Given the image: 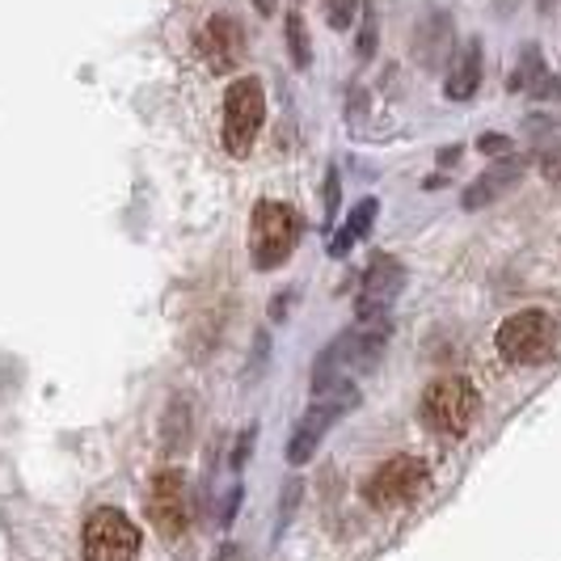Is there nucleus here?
I'll use <instances>...</instances> for the list:
<instances>
[{"mask_svg": "<svg viewBox=\"0 0 561 561\" xmlns=\"http://www.w3.org/2000/svg\"><path fill=\"white\" fill-rule=\"evenodd\" d=\"M389 342V317L385 321H355L317 355L312 364V393H330L342 380H355L380 364Z\"/></svg>", "mask_w": 561, "mask_h": 561, "instance_id": "1", "label": "nucleus"}, {"mask_svg": "<svg viewBox=\"0 0 561 561\" xmlns=\"http://www.w3.org/2000/svg\"><path fill=\"white\" fill-rule=\"evenodd\" d=\"M300 245V216L279 203V198H262L253 207V225H250V250H253V266L257 271H275L283 266L291 250Z\"/></svg>", "mask_w": 561, "mask_h": 561, "instance_id": "2", "label": "nucleus"}, {"mask_svg": "<svg viewBox=\"0 0 561 561\" xmlns=\"http://www.w3.org/2000/svg\"><path fill=\"white\" fill-rule=\"evenodd\" d=\"M355 405H359V385L355 380H342L330 393H317V401L305 410V419L296 422V431L287 439V465H309L312 451L321 448V439L330 435V426Z\"/></svg>", "mask_w": 561, "mask_h": 561, "instance_id": "3", "label": "nucleus"}, {"mask_svg": "<svg viewBox=\"0 0 561 561\" xmlns=\"http://www.w3.org/2000/svg\"><path fill=\"white\" fill-rule=\"evenodd\" d=\"M481 414V393L465 376H444L422 393V422L439 435H465Z\"/></svg>", "mask_w": 561, "mask_h": 561, "instance_id": "4", "label": "nucleus"}, {"mask_svg": "<svg viewBox=\"0 0 561 561\" xmlns=\"http://www.w3.org/2000/svg\"><path fill=\"white\" fill-rule=\"evenodd\" d=\"M553 342H558V321L545 309L511 312L499 325V355L515 367L545 364L553 355Z\"/></svg>", "mask_w": 561, "mask_h": 561, "instance_id": "5", "label": "nucleus"}, {"mask_svg": "<svg viewBox=\"0 0 561 561\" xmlns=\"http://www.w3.org/2000/svg\"><path fill=\"white\" fill-rule=\"evenodd\" d=\"M266 123V93L257 77H237L225 89V148L228 157H245Z\"/></svg>", "mask_w": 561, "mask_h": 561, "instance_id": "6", "label": "nucleus"}, {"mask_svg": "<svg viewBox=\"0 0 561 561\" xmlns=\"http://www.w3.org/2000/svg\"><path fill=\"white\" fill-rule=\"evenodd\" d=\"M140 553V528L114 511L102 506L84 519V561H136Z\"/></svg>", "mask_w": 561, "mask_h": 561, "instance_id": "7", "label": "nucleus"}, {"mask_svg": "<svg viewBox=\"0 0 561 561\" xmlns=\"http://www.w3.org/2000/svg\"><path fill=\"white\" fill-rule=\"evenodd\" d=\"M426 478H431L426 460H419V456H393V460H385V465L367 478L364 499L371 506H380V511H389V506L410 503L422 485H426Z\"/></svg>", "mask_w": 561, "mask_h": 561, "instance_id": "8", "label": "nucleus"}, {"mask_svg": "<svg viewBox=\"0 0 561 561\" xmlns=\"http://www.w3.org/2000/svg\"><path fill=\"white\" fill-rule=\"evenodd\" d=\"M401 287H405V266H401L397 257H389V253L371 257L364 283H359L355 317H359V321H385L389 309H393V300L401 296Z\"/></svg>", "mask_w": 561, "mask_h": 561, "instance_id": "9", "label": "nucleus"}, {"mask_svg": "<svg viewBox=\"0 0 561 561\" xmlns=\"http://www.w3.org/2000/svg\"><path fill=\"white\" fill-rule=\"evenodd\" d=\"M186 515H191V503H186V478L178 469H161L152 485H148V519L152 528L173 540V536L186 533Z\"/></svg>", "mask_w": 561, "mask_h": 561, "instance_id": "10", "label": "nucleus"}, {"mask_svg": "<svg viewBox=\"0 0 561 561\" xmlns=\"http://www.w3.org/2000/svg\"><path fill=\"white\" fill-rule=\"evenodd\" d=\"M524 178V165L519 161H503V165H494V169H485L478 182L460 195V203H465V211H481L485 203H494V198H503L515 182Z\"/></svg>", "mask_w": 561, "mask_h": 561, "instance_id": "11", "label": "nucleus"}, {"mask_svg": "<svg viewBox=\"0 0 561 561\" xmlns=\"http://www.w3.org/2000/svg\"><path fill=\"white\" fill-rule=\"evenodd\" d=\"M478 84H481V43L473 38V43H465L460 59L451 64L444 93H448V102H469L478 93Z\"/></svg>", "mask_w": 561, "mask_h": 561, "instance_id": "12", "label": "nucleus"}, {"mask_svg": "<svg viewBox=\"0 0 561 561\" xmlns=\"http://www.w3.org/2000/svg\"><path fill=\"white\" fill-rule=\"evenodd\" d=\"M203 51L211 56V64L216 68H228L232 59L241 56V26L232 22V18H216V22H207L203 26Z\"/></svg>", "mask_w": 561, "mask_h": 561, "instance_id": "13", "label": "nucleus"}, {"mask_svg": "<svg viewBox=\"0 0 561 561\" xmlns=\"http://www.w3.org/2000/svg\"><path fill=\"white\" fill-rule=\"evenodd\" d=\"M376 211H380V203H376V198H359V203H355V211H351V220L337 228V237L330 241V253H334V257H346L351 245H355V241H364L367 232H371Z\"/></svg>", "mask_w": 561, "mask_h": 561, "instance_id": "14", "label": "nucleus"}, {"mask_svg": "<svg viewBox=\"0 0 561 561\" xmlns=\"http://www.w3.org/2000/svg\"><path fill=\"white\" fill-rule=\"evenodd\" d=\"M186 439H191V401L186 397H173L165 414V456L186 448Z\"/></svg>", "mask_w": 561, "mask_h": 561, "instance_id": "15", "label": "nucleus"}, {"mask_svg": "<svg viewBox=\"0 0 561 561\" xmlns=\"http://www.w3.org/2000/svg\"><path fill=\"white\" fill-rule=\"evenodd\" d=\"M283 30H287V51H291V64H296V68H309V64H312V47H309V30H305V18H300V13H291V18L283 22Z\"/></svg>", "mask_w": 561, "mask_h": 561, "instance_id": "16", "label": "nucleus"}, {"mask_svg": "<svg viewBox=\"0 0 561 561\" xmlns=\"http://www.w3.org/2000/svg\"><path fill=\"white\" fill-rule=\"evenodd\" d=\"M300 494H305V481L291 478L283 481V494H279V533L291 524V515H296V506H300Z\"/></svg>", "mask_w": 561, "mask_h": 561, "instance_id": "17", "label": "nucleus"}, {"mask_svg": "<svg viewBox=\"0 0 561 561\" xmlns=\"http://www.w3.org/2000/svg\"><path fill=\"white\" fill-rule=\"evenodd\" d=\"M355 13H359V0H325V18L334 30H351Z\"/></svg>", "mask_w": 561, "mask_h": 561, "instance_id": "18", "label": "nucleus"}, {"mask_svg": "<svg viewBox=\"0 0 561 561\" xmlns=\"http://www.w3.org/2000/svg\"><path fill=\"white\" fill-rule=\"evenodd\" d=\"M237 506H241V485H228V494L220 499V511H216V524L228 528L237 519Z\"/></svg>", "mask_w": 561, "mask_h": 561, "instance_id": "19", "label": "nucleus"}, {"mask_svg": "<svg viewBox=\"0 0 561 561\" xmlns=\"http://www.w3.org/2000/svg\"><path fill=\"white\" fill-rule=\"evenodd\" d=\"M376 56V13L364 9V30H359V59Z\"/></svg>", "mask_w": 561, "mask_h": 561, "instance_id": "20", "label": "nucleus"}, {"mask_svg": "<svg viewBox=\"0 0 561 561\" xmlns=\"http://www.w3.org/2000/svg\"><path fill=\"white\" fill-rule=\"evenodd\" d=\"M250 451H253V426L237 435V448H232V469H241V465L250 460Z\"/></svg>", "mask_w": 561, "mask_h": 561, "instance_id": "21", "label": "nucleus"}, {"mask_svg": "<svg viewBox=\"0 0 561 561\" xmlns=\"http://www.w3.org/2000/svg\"><path fill=\"white\" fill-rule=\"evenodd\" d=\"M478 148L485 152V157H503L506 148H511V140H506V136H494V131H490V136H481V140H478Z\"/></svg>", "mask_w": 561, "mask_h": 561, "instance_id": "22", "label": "nucleus"}, {"mask_svg": "<svg viewBox=\"0 0 561 561\" xmlns=\"http://www.w3.org/2000/svg\"><path fill=\"white\" fill-rule=\"evenodd\" d=\"M337 216V169H330V178H325V220H334Z\"/></svg>", "mask_w": 561, "mask_h": 561, "instance_id": "23", "label": "nucleus"}, {"mask_svg": "<svg viewBox=\"0 0 561 561\" xmlns=\"http://www.w3.org/2000/svg\"><path fill=\"white\" fill-rule=\"evenodd\" d=\"M540 173L553 182V186H561V157L558 152H549V157H540Z\"/></svg>", "mask_w": 561, "mask_h": 561, "instance_id": "24", "label": "nucleus"}, {"mask_svg": "<svg viewBox=\"0 0 561 561\" xmlns=\"http://www.w3.org/2000/svg\"><path fill=\"white\" fill-rule=\"evenodd\" d=\"M253 9H257L262 18H275V9H279V0H253Z\"/></svg>", "mask_w": 561, "mask_h": 561, "instance_id": "25", "label": "nucleus"}, {"mask_svg": "<svg viewBox=\"0 0 561 561\" xmlns=\"http://www.w3.org/2000/svg\"><path fill=\"white\" fill-rule=\"evenodd\" d=\"M216 561H241V549H237V545H225V549L216 553Z\"/></svg>", "mask_w": 561, "mask_h": 561, "instance_id": "26", "label": "nucleus"}, {"mask_svg": "<svg viewBox=\"0 0 561 561\" xmlns=\"http://www.w3.org/2000/svg\"><path fill=\"white\" fill-rule=\"evenodd\" d=\"M553 4H558V0H536V9H540V13H549Z\"/></svg>", "mask_w": 561, "mask_h": 561, "instance_id": "27", "label": "nucleus"}, {"mask_svg": "<svg viewBox=\"0 0 561 561\" xmlns=\"http://www.w3.org/2000/svg\"><path fill=\"white\" fill-rule=\"evenodd\" d=\"M186 561H191V558H186Z\"/></svg>", "mask_w": 561, "mask_h": 561, "instance_id": "28", "label": "nucleus"}]
</instances>
